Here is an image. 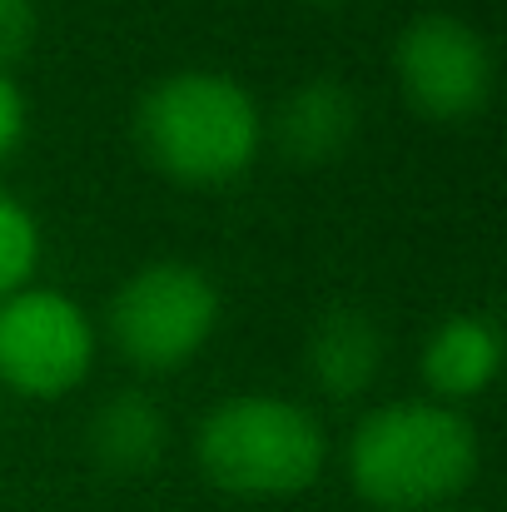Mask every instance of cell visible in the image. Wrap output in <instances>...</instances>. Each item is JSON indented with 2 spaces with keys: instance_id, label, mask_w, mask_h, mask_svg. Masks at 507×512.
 Listing matches in <instances>:
<instances>
[{
  "instance_id": "obj_2",
  "label": "cell",
  "mask_w": 507,
  "mask_h": 512,
  "mask_svg": "<svg viewBox=\"0 0 507 512\" xmlns=\"http://www.w3.org/2000/svg\"><path fill=\"white\" fill-rule=\"evenodd\" d=\"M135 140L165 179L189 189H214L239 179L259 160L264 115L234 75L179 70L140 95Z\"/></svg>"
},
{
  "instance_id": "obj_11",
  "label": "cell",
  "mask_w": 507,
  "mask_h": 512,
  "mask_svg": "<svg viewBox=\"0 0 507 512\" xmlns=\"http://www.w3.org/2000/svg\"><path fill=\"white\" fill-rule=\"evenodd\" d=\"M35 264H40V224L10 189H0V299L30 289Z\"/></svg>"
},
{
  "instance_id": "obj_7",
  "label": "cell",
  "mask_w": 507,
  "mask_h": 512,
  "mask_svg": "<svg viewBox=\"0 0 507 512\" xmlns=\"http://www.w3.org/2000/svg\"><path fill=\"white\" fill-rule=\"evenodd\" d=\"M353 135H358V100L334 75L294 85L274 115V145L284 150V160L304 170L338 160L353 145Z\"/></svg>"
},
{
  "instance_id": "obj_9",
  "label": "cell",
  "mask_w": 507,
  "mask_h": 512,
  "mask_svg": "<svg viewBox=\"0 0 507 512\" xmlns=\"http://www.w3.org/2000/svg\"><path fill=\"white\" fill-rule=\"evenodd\" d=\"M503 334L483 314H453L423 343V378L438 398H473L498 378Z\"/></svg>"
},
{
  "instance_id": "obj_3",
  "label": "cell",
  "mask_w": 507,
  "mask_h": 512,
  "mask_svg": "<svg viewBox=\"0 0 507 512\" xmlns=\"http://www.w3.org/2000/svg\"><path fill=\"white\" fill-rule=\"evenodd\" d=\"M199 468L234 498H299L324 473L329 443L309 408L274 393H239L209 408L194 438Z\"/></svg>"
},
{
  "instance_id": "obj_4",
  "label": "cell",
  "mask_w": 507,
  "mask_h": 512,
  "mask_svg": "<svg viewBox=\"0 0 507 512\" xmlns=\"http://www.w3.org/2000/svg\"><path fill=\"white\" fill-rule=\"evenodd\" d=\"M105 324H110L115 348L135 368L169 373L209 343L219 324V289L209 284L204 269L160 259V264L135 269L115 289Z\"/></svg>"
},
{
  "instance_id": "obj_8",
  "label": "cell",
  "mask_w": 507,
  "mask_h": 512,
  "mask_svg": "<svg viewBox=\"0 0 507 512\" xmlns=\"http://www.w3.org/2000/svg\"><path fill=\"white\" fill-rule=\"evenodd\" d=\"M383 329L373 314L363 309H334L314 324L309 348H304V363H309V378L319 383V393H329L338 403L358 398L373 388L378 368H383Z\"/></svg>"
},
{
  "instance_id": "obj_5",
  "label": "cell",
  "mask_w": 507,
  "mask_h": 512,
  "mask_svg": "<svg viewBox=\"0 0 507 512\" xmlns=\"http://www.w3.org/2000/svg\"><path fill=\"white\" fill-rule=\"evenodd\" d=\"M95 329L85 309L55 289H20L0 299V388L25 398H60L85 383Z\"/></svg>"
},
{
  "instance_id": "obj_6",
  "label": "cell",
  "mask_w": 507,
  "mask_h": 512,
  "mask_svg": "<svg viewBox=\"0 0 507 512\" xmlns=\"http://www.w3.org/2000/svg\"><path fill=\"white\" fill-rule=\"evenodd\" d=\"M393 75L403 100L438 125L473 120L493 95V50L458 15H418L393 45Z\"/></svg>"
},
{
  "instance_id": "obj_13",
  "label": "cell",
  "mask_w": 507,
  "mask_h": 512,
  "mask_svg": "<svg viewBox=\"0 0 507 512\" xmlns=\"http://www.w3.org/2000/svg\"><path fill=\"white\" fill-rule=\"evenodd\" d=\"M25 135V100H20V85L0 70V160L20 145Z\"/></svg>"
},
{
  "instance_id": "obj_10",
  "label": "cell",
  "mask_w": 507,
  "mask_h": 512,
  "mask_svg": "<svg viewBox=\"0 0 507 512\" xmlns=\"http://www.w3.org/2000/svg\"><path fill=\"white\" fill-rule=\"evenodd\" d=\"M165 438H169L165 413L145 393H115L90 418V453L105 468H115V473L155 468L160 453H165Z\"/></svg>"
},
{
  "instance_id": "obj_14",
  "label": "cell",
  "mask_w": 507,
  "mask_h": 512,
  "mask_svg": "<svg viewBox=\"0 0 507 512\" xmlns=\"http://www.w3.org/2000/svg\"><path fill=\"white\" fill-rule=\"evenodd\" d=\"M314 5H338V0H314Z\"/></svg>"
},
{
  "instance_id": "obj_12",
  "label": "cell",
  "mask_w": 507,
  "mask_h": 512,
  "mask_svg": "<svg viewBox=\"0 0 507 512\" xmlns=\"http://www.w3.org/2000/svg\"><path fill=\"white\" fill-rule=\"evenodd\" d=\"M35 30H40V10H35V0H0V70H5V75H10L15 60L30 55Z\"/></svg>"
},
{
  "instance_id": "obj_1",
  "label": "cell",
  "mask_w": 507,
  "mask_h": 512,
  "mask_svg": "<svg viewBox=\"0 0 507 512\" xmlns=\"http://www.w3.org/2000/svg\"><path fill=\"white\" fill-rule=\"evenodd\" d=\"M478 473V433L448 403L373 408L348 438V483L378 512H433Z\"/></svg>"
}]
</instances>
